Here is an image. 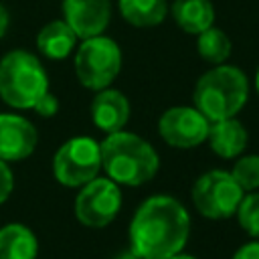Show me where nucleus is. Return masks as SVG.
Returning <instances> with one entry per match:
<instances>
[{
	"instance_id": "18",
	"label": "nucleus",
	"mask_w": 259,
	"mask_h": 259,
	"mask_svg": "<svg viewBox=\"0 0 259 259\" xmlns=\"http://www.w3.org/2000/svg\"><path fill=\"white\" fill-rule=\"evenodd\" d=\"M196 51L198 55L208 61V63H214V65H221L229 59L231 55V40L229 36L221 30V28H206L202 30L200 34H196Z\"/></svg>"
},
{
	"instance_id": "7",
	"label": "nucleus",
	"mask_w": 259,
	"mask_h": 259,
	"mask_svg": "<svg viewBox=\"0 0 259 259\" xmlns=\"http://www.w3.org/2000/svg\"><path fill=\"white\" fill-rule=\"evenodd\" d=\"M101 170L99 144L87 136L67 140L53 158V174L63 186H83Z\"/></svg>"
},
{
	"instance_id": "15",
	"label": "nucleus",
	"mask_w": 259,
	"mask_h": 259,
	"mask_svg": "<svg viewBox=\"0 0 259 259\" xmlns=\"http://www.w3.org/2000/svg\"><path fill=\"white\" fill-rule=\"evenodd\" d=\"M172 16L176 24L188 34H200L214 22V8L210 0H174Z\"/></svg>"
},
{
	"instance_id": "14",
	"label": "nucleus",
	"mask_w": 259,
	"mask_h": 259,
	"mask_svg": "<svg viewBox=\"0 0 259 259\" xmlns=\"http://www.w3.org/2000/svg\"><path fill=\"white\" fill-rule=\"evenodd\" d=\"M36 253L38 241L28 227L10 223L0 229V259H36Z\"/></svg>"
},
{
	"instance_id": "24",
	"label": "nucleus",
	"mask_w": 259,
	"mask_h": 259,
	"mask_svg": "<svg viewBox=\"0 0 259 259\" xmlns=\"http://www.w3.org/2000/svg\"><path fill=\"white\" fill-rule=\"evenodd\" d=\"M8 22H10V16H8V10L2 6V2H0V38L6 34V30H8Z\"/></svg>"
},
{
	"instance_id": "25",
	"label": "nucleus",
	"mask_w": 259,
	"mask_h": 259,
	"mask_svg": "<svg viewBox=\"0 0 259 259\" xmlns=\"http://www.w3.org/2000/svg\"><path fill=\"white\" fill-rule=\"evenodd\" d=\"M115 259H144V257H142L140 253H136V251H134V249L130 247V249H125V251H121V253H119V255H117Z\"/></svg>"
},
{
	"instance_id": "8",
	"label": "nucleus",
	"mask_w": 259,
	"mask_h": 259,
	"mask_svg": "<svg viewBox=\"0 0 259 259\" xmlns=\"http://www.w3.org/2000/svg\"><path fill=\"white\" fill-rule=\"evenodd\" d=\"M121 208L119 186L111 178H93L79 190L75 198V217L91 229L109 225Z\"/></svg>"
},
{
	"instance_id": "20",
	"label": "nucleus",
	"mask_w": 259,
	"mask_h": 259,
	"mask_svg": "<svg viewBox=\"0 0 259 259\" xmlns=\"http://www.w3.org/2000/svg\"><path fill=\"white\" fill-rule=\"evenodd\" d=\"M239 225L255 239H259V192L243 196L239 208H237Z\"/></svg>"
},
{
	"instance_id": "16",
	"label": "nucleus",
	"mask_w": 259,
	"mask_h": 259,
	"mask_svg": "<svg viewBox=\"0 0 259 259\" xmlns=\"http://www.w3.org/2000/svg\"><path fill=\"white\" fill-rule=\"evenodd\" d=\"M77 42V34L65 20L49 22L36 36V47L47 59H65L71 55Z\"/></svg>"
},
{
	"instance_id": "17",
	"label": "nucleus",
	"mask_w": 259,
	"mask_h": 259,
	"mask_svg": "<svg viewBox=\"0 0 259 259\" xmlns=\"http://www.w3.org/2000/svg\"><path fill=\"white\" fill-rule=\"evenodd\" d=\"M121 16L138 28H150L162 24L168 14L166 0H119Z\"/></svg>"
},
{
	"instance_id": "11",
	"label": "nucleus",
	"mask_w": 259,
	"mask_h": 259,
	"mask_svg": "<svg viewBox=\"0 0 259 259\" xmlns=\"http://www.w3.org/2000/svg\"><path fill=\"white\" fill-rule=\"evenodd\" d=\"M36 142V127L28 119L14 113H0V160H24L34 152Z\"/></svg>"
},
{
	"instance_id": "3",
	"label": "nucleus",
	"mask_w": 259,
	"mask_h": 259,
	"mask_svg": "<svg viewBox=\"0 0 259 259\" xmlns=\"http://www.w3.org/2000/svg\"><path fill=\"white\" fill-rule=\"evenodd\" d=\"M249 95L247 75L239 67L219 65L206 71L194 85V105L212 123L235 117Z\"/></svg>"
},
{
	"instance_id": "9",
	"label": "nucleus",
	"mask_w": 259,
	"mask_h": 259,
	"mask_svg": "<svg viewBox=\"0 0 259 259\" xmlns=\"http://www.w3.org/2000/svg\"><path fill=\"white\" fill-rule=\"evenodd\" d=\"M210 121L196 107H170L162 113L158 121V132L162 140L174 148H194L200 146L208 136Z\"/></svg>"
},
{
	"instance_id": "23",
	"label": "nucleus",
	"mask_w": 259,
	"mask_h": 259,
	"mask_svg": "<svg viewBox=\"0 0 259 259\" xmlns=\"http://www.w3.org/2000/svg\"><path fill=\"white\" fill-rule=\"evenodd\" d=\"M233 259H259V241H251V243L243 245L233 255Z\"/></svg>"
},
{
	"instance_id": "4",
	"label": "nucleus",
	"mask_w": 259,
	"mask_h": 259,
	"mask_svg": "<svg viewBox=\"0 0 259 259\" xmlns=\"http://www.w3.org/2000/svg\"><path fill=\"white\" fill-rule=\"evenodd\" d=\"M49 91V77L38 57L28 51H10L0 59V97L16 109H32Z\"/></svg>"
},
{
	"instance_id": "6",
	"label": "nucleus",
	"mask_w": 259,
	"mask_h": 259,
	"mask_svg": "<svg viewBox=\"0 0 259 259\" xmlns=\"http://www.w3.org/2000/svg\"><path fill=\"white\" fill-rule=\"evenodd\" d=\"M243 188L231 172L210 170L202 174L192 186V202L196 210L212 221L229 219L237 212L243 200Z\"/></svg>"
},
{
	"instance_id": "1",
	"label": "nucleus",
	"mask_w": 259,
	"mask_h": 259,
	"mask_svg": "<svg viewBox=\"0 0 259 259\" xmlns=\"http://www.w3.org/2000/svg\"><path fill=\"white\" fill-rule=\"evenodd\" d=\"M190 217L180 200L156 194L142 202L130 225L132 249L144 259H168L188 241Z\"/></svg>"
},
{
	"instance_id": "12",
	"label": "nucleus",
	"mask_w": 259,
	"mask_h": 259,
	"mask_svg": "<svg viewBox=\"0 0 259 259\" xmlns=\"http://www.w3.org/2000/svg\"><path fill=\"white\" fill-rule=\"evenodd\" d=\"M91 119L93 123L107 134L123 130L130 119V101L117 89H101L91 101Z\"/></svg>"
},
{
	"instance_id": "10",
	"label": "nucleus",
	"mask_w": 259,
	"mask_h": 259,
	"mask_svg": "<svg viewBox=\"0 0 259 259\" xmlns=\"http://www.w3.org/2000/svg\"><path fill=\"white\" fill-rule=\"evenodd\" d=\"M63 14L77 38H91L107 28L111 6L109 0H63Z\"/></svg>"
},
{
	"instance_id": "22",
	"label": "nucleus",
	"mask_w": 259,
	"mask_h": 259,
	"mask_svg": "<svg viewBox=\"0 0 259 259\" xmlns=\"http://www.w3.org/2000/svg\"><path fill=\"white\" fill-rule=\"evenodd\" d=\"M12 188H14V176L8 168V164L4 160H0V204L10 196Z\"/></svg>"
},
{
	"instance_id": "2",
	"label": "nucleus",
	"mask_w": 259,
	"mask_h": 259,
	"mask_svg": "<svg viewBox=\"0 0 259 259\" xmlns=\"http://www.w3.org/2000/svg\"><path fill=\"white\" fill-rule=\"evenodd\" d=\"M101 168L115 184L140 186L152 180L160 160L152 144L130 132H113L101 144Z\"/></svg>"
},
{
	"instance_id": "5",
	"label": "nucleus",
	"mask_w": 259,
	"mask_h": 259,
	"mask_svg": "<svg viewBox=\"0 0 259 259\" xmlns=\"http://www.w3.org/2000/svg\"><path fill=\"white\" fill-rule=\"evenodd\" d=\"M121 69V51L107 36L83 38L75 55V73L83 87L101 91L111 85Z\"/></svg>"
},
{
	"instance_id": "19",
	"label": "nucleus",
	"mask_w": 259,
	"mask_h": 259,
	"mask_svg": "<svg viewBox=\"0 0 259 259\" xmlns=\"http://www.w3.org/2000/svg\"><path fill=\"white\" fill-rule=\"evenodd\" d=\"M233 178L239 182L243 190H255L259 188V156H243L235 162L233 168Z\"/></svg>"
},
{
	"instance_id": "13",
	"label": "nucleus",
	"mask_w": 259,
	"mask_h": 259,
	"mask_svg": "<svg viewBox=\"0 0 259 259\" xmlns=\"http://www.w3.org/2000/svg\"><path fill=\"white\" fill-rule=\"evenodd\" d=\"M212 152L221 158H237L247 148V130L235 117L212 121L206 136Z\"/></svg>"
},
{
	"instance_id": "27",
	"label": "nucleus",
	"mask_w": 259,
	"mask_h": 259,
	"mask_svg": "<svg viewBox=\"0 0 259 259\" xmlns=\"http://www.w3.org/2000/svg\"><path fill=\"white\" fill-rule=\"evenodd\" d=\"M255 89H257V93H259V71H257V75H255Z\"/></svg>"
},
{
	"instance_id": "26",
	"label": "nucleus",
	"mask_w": 259,
	"mask_h": 259,
	"mask_svg": "<svg viewBox=\"0 0 259 259\" xmlns=\"http://www.w3.org/2000/svg\"><path fill=\"white\" fill-rule=\"evenodd\" d=\"M168 259H196V257H192V255H182V253H176V255H172V257H168Z\"/></svg>"
},
{
	"instance_id": "21",
	"label": "nucleus",
	"mask_w": 259,
	"mask_h": 259,
	"mask_svg": "<svg viewBox=\"0 0 259 259\" xmlns=\"http://www.w3.org/2000/svg\"><path fill=\"white\" fill-rule=\"evenodd\" d=\"M40 117H53L57 111H59V99L53 95V93H45L36 103H34V107H32Z\"/></svg>"
}]
</instances>
